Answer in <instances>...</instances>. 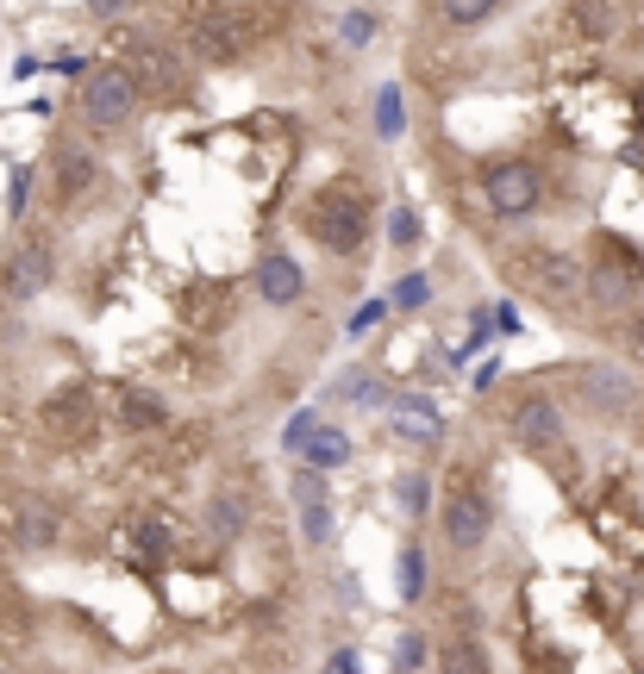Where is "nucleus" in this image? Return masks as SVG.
I'll list each match as a JSON object with an SVG mask.
<instances>
[{
	"label": "nucleus",
	"instance_id": "obj_1",
	"mask_svg": "<svg viewBox=\"0 0 644 674\" xmlns=\"http://www.w3.org/2000/svg\"><path fill=\"white\" fill-rule=\"evenodd\" d=\"M307 232H313V244H326L332 256L363 251V232H370V194L351 188V181H338V188L313 194Z\"/></svg>",
	"mask_w": 644,
	"mask_h": 674
},
{
	"label": "nucleus",
	"instance_id": "obj_2",
	"mask_svg": "<svg viewBox=\"0 0 644 674\" xmlns=\"http://www.w3.org/2000/svg\"><path fill=\"white\" fill-rule=\"evenodd\" d=\"M507 275L520 281V288H532L538 300H550V307L582 300V288H588V269H582V263H576V256H564V251H545V244L513 251L507 256Z\"/></svg>",
	"mask_w": 644,
	"mask_h": 674
},
{
	"label": "nucleus",
	"instance_id": "obj_3",
	"mask_svg": "<svg viewBox=\"0 0 644 674\" xmlns=\"http://www.w3.org/2000/svg\"><path fill=\"white\" fill-rule=\"evenodd\" d=\"M438 524H445V538L457 543V550H476V543L489 538V524H494V506H489V494L469 482L463 468L450 475V487H445V506H438Z\"/></svg>",
	"mask_w": 644,
	"mask_h": 674
},
{
	"label": "nucleus",
	"instance_id": "obj_4",
	"mask_svg": "<svg viewBox=\"0 0 644 674\" xmlns=\"http://www.w3.org/2000/svg\"><path fill=\"white\" fill-rule=\"evenodd\" d=\"M132 107H138V81H132V69H95V76L81 81V119L88 125H100V132H113V125H125L132 119Z\"/></svg>",
	"mask_w": 644,
	"mask_h": 674
},
{
	"label": "nucleus",
	"instance_id": "obj_5",
	"mask_svg": "<svg viewBox=\"0 0 644 674\" xmlns=\"http://www.w3.org/2000/svg\"><path fill=\"white\" fill-rule=\"evenodd\" d=\"M482 200H489L494 219H526V212L538 207V169L520 163V156L489 163V169H482Z\"/></svg>",
	"mask_w": 644,
	"mask_h": 674
},
{
	"label": "nucleus",
	"instance_id": "obj_6",
	"mask_svg": "<svg viewBox=\"0 0 644 674\" xmlns=\"http://www.w3.org/2000/svg\"><path fill=\"white\" fill-rule=\"evenodd\" d=\"M188 38H195V57L200 63H238L244 51H251L256 25L244 20V13H200Z\"/></svg>",
	"mask_w": 644,
	"mask_h": 674
},
{
	"label": "nucleus",
	"instance_id": "obj_7",
	"mask_svg": "<svg viewBox=\"0 0 644 674\" xmlns=\"http://www.w3.org/2000/svg\"><path fill=\"white\" fill-rule=\"evenodd\" d=\"M51 269H57L51 237H25L20 251L7 256V269H0V300H32V294H44L51 288Z\"/></svg>",
	"mask_w": 644,
	"mask_h": 674
},
{
	"label": "nucleus",
	"instance_id": "obj_8",
	"mask_svg": "<svg viewBox=\"0 0 644 674\" xmlns=\"http://www.w3.org/2000/svg\"><path fill=\"white\" fill-rule=\"evenodd\" d=\"M39 419H44V438L51 443H81L95 431V406H88L81 387H69V394H51V400H44Z\"/></svg>",
	"mask_w": 644,
	"mask_h": 674
},
{
	"label": "nucleus",
	"instance_id": "obj_9",
	"mask_svg": "<svg viewBox=\"0 0 644 674\" xmlns=\"http://www.w3.org/2000/svg\"><path fill=\"white\" fill-rule=\"evenodd\" d=\"M513 443H520V450H557V443H564V412L550 400H526L513 412Z\"/></svg>",
	"mask_w": 644,
	"mask_h": 674
},
{
	"label": "nucleus",
	"instance_id": "obj_10",
	"mask_svg": "<svg viewBox=\"0 0 644 674\" xmlns=\"http://www.w3.org/2000/svg\"><path fill=\"white\" fill-rule=\"evenodd\" d=\"M582 394L594 406H601V412H632V406H638V387H632V375H620V368H582Z\"/></svg>",
	"mask_w": 644,
	"mask_h": 674
},
{
	"label": "nucleus",
	"instance_id": "obj_11",
	"mask_svg": "<svg viewBox=\"0 0 644 674\" xmlns=\"http://www.w3.org/2000/svg\"><path fill=\"white\" fill-rule=\"evenodd\" d=\"M256 294H263V300H270V307H294V300H301V263H294V256H263V263H256Z\"/></svg>",
	"mask_w": 644,
	"mask_h": 674
},
{
	"label": "nucleus",
	"instance_id": "obj_12",
	"mask_svg": "<svg viewBox=\"0 0 644 674\" xmlns=\"http://www.w3.org/2000/svg\"><path fill=\"white\" fill-rule=\"evenodd\" d=\"M119 424L125 431H156V424H170V406L156 400V394H144V387H125L119 394Z\"/></svg>",
	"mask_w": 644,
	"mask_h": 674
},
{
	"label": "nucleus",
	"instance_id": "obj_13",
	"mask_svg": "<svg viewBox=\"0 0 644 674\" xmlns=\"http://www.w3.org/2000/svg\"><path fill=\"white\" fill-rule=\"evenodd\" d=\"M13 519H20V543H25V550H51V543H57V512H51L44 500H25Z\"/></svg>",
	"mask_w": 644,
	"mask_h": 674
},
{
	"label": "nucleus",
	"instance_id": "obj_14",
	"mask_svg": "<svg viewBox=\"0 0 644 674\" xmlns=\"http://www.w3.org/2000/svg\"><path fill=\"white\" fill-rule=\"evenodd\" d=\"M345 456H351V438H345V431H332V424H319V431L307 438V468H319V475H326V468H338Z\"/></svg>",
	"mask_w": 644,
	"mask_h": 674
},
{
	"label": "nucleus",
	"instance_id": "obj_15",
	"mask_svg": "<svg viewBox=\"0 0 644 674\" xmlns=\"http://www.w3.org/2000/svg\"><path fill=\"white\" fill-rule=\"evenodd\" d=\"M88 181H95V156L88 151H63L57 156V200H76Z\"/></svg>",
	"mask_w": 644,
	"mask_h": 674
},
{
	"label": "nucleus",
	"instance_id": "obj_16",
	"mask_svg": "<svg viewBox=\"0 0 644 674\" xmlns=\"http://www.w3.org/2000/svg\"><path fill=\"white\" fill-rule=\"evenodd\" d=\"M138 69H144V81H151L156 95H182V69H176V57L170 51H138Z\"/></svg>",
	"mask_w": 644,
	"mask_h": 674
},
{
	"label": "nucleus",
	"instance_id": "obj_17",
	"mask_svg": "<svg viewBox=\"0 0 644 674\" xmlns=\"http://www.w3.org/2000/svg\"><path fill=\"white\" fill-rule=\"evenodd\" d=\"M438 662H445V674H489V655H482L476 637H450Z\"/></svg>",
	"mask_w": 644,
	"mask_h": 674
},
{
	"label": "nucleus",
	"instance_id": "obj_18",
	"mask_svg": "<svg viewBox=\"0 0 644 674\" xmlns=\"http://www.w3.org/2000/svg\"><path fill=\"white\" fill-rule=\"evenodd\" d=\"M419 594H426V550L407 543L401 550V599H419Z\"/></svg>",
	"mask_w": 644,
	"mask_h": 674
},
{
	"label": "nucleus",
	"instance_id": "obj_19",
	"mask_svg": "<svg viewBox=\"0 0 644 674\" xmlns=\"http://www.w3.org/2000/svg\"><path fill=\"white\" fill-rule=\"evenodd\" d=\"M207 531H214L219 543H232L238 531H244V512H238V500H214V506H207Z\"/></svg>",
	"mask_w": 644,
	"mask_h": 674
},
{
	"label": "nucleus",
	"instance_id": "obj_20",
	"mask_svg": "<svg viewBox=\"0 0 644 674\" xmlns=\"http://www.w3.org/2000/svg\"><path fill=\"white\" fill-rule=\"evenodd\" d=\"M501 7V0H438V13H445L450 25H482Z\"/></svg>",
	"mask_w": 644,
	"mask_h": 674
},
{
	"label": "nucleus",
	"instance_id": "obj_21",
	"mask_svg": "<svg viewBox=\"0 0 644 674\" xmlns=\"http://www.w3.org/2000/svg\"><path fill=\"white\" fill-rule=\"evenodd\" d=\"M569 13H576V25H582V32H594V38H601V32H613V7H607V0H576Z\"/></svg>",
	"mask_w": 644,
	"mask_h": 674
},
{
	"label": "nucleus",
	"instance_id": "obj_22",
	"mask_svg": "<svg viewBox=\"0 0 644 674\" xmlns=\"http://www.w3.org/2000/svg\"><path fill=\"white\" fill-rule=\"evenodd\" d=\"M432 431H438L432 406H407V412H401V438H432Z\"/></svg>",
	"mask_w": 644,
	"mask_h": 674
},
{
	"label": "nucleus",
	"instance_id": "obj_23",
	"mask_svg": "<svg viewBox=\"0 0 644 674\" xmlns=\"http://www.w3.org/2000/svg\"><path fill=\"white\" fill-rule=\"evenodd\" d=\"M301 531H307L313 543H326L332 538V512H326V506H301Z\"/></svg>",
	"mask_w": 644,
	"mask_h": 674
},
{
	"label": "nucleus",
	"instance_id": "obj_24",
	"mask_svg": "<svg viewBox=\"0 0 644 674\" xmlns=\"http://www.w3.org/2000/svg\"><path fill=\"white\" fill-rule=\"evenodd\" d=\"M419 662H426V637H401V643H394V669L413 674Z\"/></svg>",
	"mask_w": 644,
	"mask_h": 674
},
{
	"label": "nucleus",
	"instance_id": "obj_25",
	"mask_svg": "<svg viewBox=\"0 0 644 674\" xmlns=\"http://www.w3.org/2000/svg\"><path fill=\"white\" fill-rule=\"evenodd\" d=\"M294 500H301V506H319V500H326V475H319V468L294 475Z\"/></svg>",
	"mask_w": 644,
	"mask_h": 674
},
{
	"label": "nucleus",
	"instance_id": "obj_26",
	"mask_svg": "<svg viewBox=\"0 0 644 674\" xmlns=\"http://www.w3.org/2000/svg\"><path fill=\"white\" fill-rule=\"evenodd\" d=\"M394 500L407 506V512H419V506H426V475H401V482H394Z\"/></svg>",
	"mask_w": 644,
	"mask_h": 674
},
{
	"label": "nucleus",
	"instance_id": "obj_27",
	"mask_svg": "<svg viewBox=\"0 0 644 674\" xmlns=\"http://www.w3.org/2000/svg\"><path fill=\"white\" fill-rule=\"evenodd\" d=\"M345 38H351V44H370L375 38V13H345Z\"/></svg>",
	"mask_w": 644,
	"mask_h": 674
},
{
	"label": "nucleus",
	"instance_id": "obj_28",
	"mask_svg": "<svg viewBox=\"0 0 644 674\" xmlns=\"http://www.w3.org/2000/svg\"><path fill=\"white\" fill-rule=\"evenodd\" d=\"M413 237H419V212L394 207V244H413Z\"/></svg>",
	"mask_w": 644,
	"mask_h": 674
},
{
	"label": "nucleus",
	"instance_id": "obj_29",
	"mask_svg": "<svg viewBox=\"0 0 644 674\" xmlns=\"http://www.w3.org/2000/svg\"><path fill=\"white\" fill-rule=\"evenodd\" d=\"M375 125H382V137H394V132H401V95H394V88L382 95V119H375Z\"/></svg>",
	"mask_w": 644,
	"mask_h": 674
},
{
	"label": "nucleus",
	"instance_id": "obj_30",
	"mask_svg": "<svg viewBox=\"0 0 644 674\" xmlns=\"http://www.w3.org/2000/svg\"><path fill=\"white\" fill-rule=\"evenodd\" d=\"M620 344H625V350H632V356H638V363H644V312H638V319H625V325H620Z\"/></svg>",
	"mask_w": 644,
	"mask_h": 674
},
{
	"label": "nucleus",
	"instance_id": "obj_31",
	"mask_svg": "<svg viewBox=\"0 0 644 674\" xmlns=\"http://www.w3.org/2000/svg\"><path fill=\"white\" fill-rule=\"evenodd\" d=\"M394 300H401V307H419V300H426V281H419V275H413V281H401V294H394Z\"/></svg>",
	"mask_w": 644,
	"mask_h": 674
},
{
	"label": "nucleus",
	"instance_id": "obj_32",
	"mask_svg": "<svg viewBox=\"0 0 644 674\" xmlns=\"http://www.w3.org/2000/svg\"><path fill=\"white\" fill-rule=\"evenodd\" d=\"M375 319H382V307H375V300H370V307H363V312H357V319H351V331H357V338H363V331H370Z\"/></svg>",
	"mask_w": 644,
	"mask_h": 674
},
{
	"label": "nucleus",
	"instance_id": "obj_33",
	"mask_svg": "<svg viewBox=\"0 0 644 674\" xmlns=\"http://www.w3.org/2000/svg\"><path fill=\"white\" fill-rule=\"evenodd\" d=\"M332 674H357V655H351V650H338V655H332Z\"/></svg>",
	"mask_w": 644,
	"mask_h": 674
},
{
	"label": "nucleus",
	"instance_id": "obj_34",
	"mask_svg": "<svg viewBox=\"0 0 644 674\" xmlns=\"http://www.w3.org/2000/svg\"><path fill=\"white\" fill-rule=\"evenodd\" d=\"M638 674H644V669H638Z\"/></svg>",
	"mask_w": 644,
	"mask_h": 674
}]
</instances>
